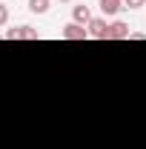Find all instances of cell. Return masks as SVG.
I'll return each mask as SVG.
<instances>
[{"label": "cell", "mask_w": 146, "mask_h": 149, "mask_svg": "<svg viewBox=\"0 0 146 149\" xmlns=\"http://www.w3.org/2000/svg\"><path fill=\"white\" fill-rule=\"evenodd\" d=\"M129 35H132L129 23H123V20H112L109 32H106V40H129Z\"/></svg>", "instance_id": "7a4b0ae2"}, {"label": "cell", "mask_w": 146, "mask_h": 149, "mask_svg": "<svg viewBox=\"0 0 146 149\" xmlns=\"http://www.w3.org/2000/svg\"><path fill=\"white\" fill-rule=\"evenodd\" d=\"M129 40H146V35H143V32H132V35H129Z\"/></svg>", "instance_id": "30bf717a"}, {"label": "cell", "mask_w": 146, "mask_h": 149, "mask_svg": "<svg viewBox=\"0 0 146 149\" xmlns=\"http://www.w3.org/2000/svg\"><path fill=\"white\" fill-rule=\"evenodd\" d=\"M72 20H74V23H80V26H89V20H92L89 6H74V9H72Z\"/></svg>", "instance_id": "8992f818"}, {"label": "cell", "mask_w": 146, "mask_h": 149, "mask_svg": "<svg viewBox=\"0 0 146 149\" xmlns=\"http://www.w3.org/2000/svg\"><path fill=\"white\" fill-rule=\"evenodd\" d=\"M6 37L9 40H40V32L32 26H15V29L6 32Z\"/></svg>", "instance_id": "3957f363"}, {"label": "cell", "mask_w": 146, "mask_h": 149, "mask_svg": "<svg viewBox=\"0 0 146 149\" xmlns=\"http://www.w3.org/2000/svg\"><path fill=\"white\" fill-rule=\"evenodd\" d=\"M49 3H52V0H29V12L46 15V12H49Z\"/></svg>", "instance_id": "52a82bcc"}, {"label": "cell", "mask_w": 146, "mask_h": 149, "mask_svg": "<svg viewBox=\"0 0 146 149\" xmlns=\"http://www.w3.org/2000/svg\"><path fill=\"white\" fill-rule=\"evenodd\" d=\"M123 6L126 9H140V6H146V0H123Z\"/></svg>", "instance_id": "9c48e42d"}, {"label": "cell", "mask_w": 146, "mask_h": 149, "mask_svg": "<svg viewBox=\"0 0 146 149\" xmlns=\"http://www.w3.org/2000/svg\"><path fill=\"white\" fill-rule=\"evenodd\" d=\"M60 37H66V40H86V37H89V29L72 20V23H66V26L60 29Z\"/></svg>", "instance_id": "6da1fadb"}, {"label": "cell", "mask_w": 146, "mask_h": 149, "mask_svg": "<svg viewBox=\"0 0 146 149\" xmlns=\"http://www.w3.org/2000/svg\"><path fill=\"white\" fill-rule=\"evenodd\" d=\"M86 29H89V37H95V40H106L109 23H106V17H92Z\"/></svg>", "instance_id": "277c9868"}, {"label": "cell", "mask_w": 146, "mask_h": 149, "mask_svg": "<svg viewBox=\"0 0 146 149\" xmlns=\"http://www.w3.org/2000/svg\"><path fill=\"white\" fill-rule=\"evenodd\" d=\"M60 3H72V0H60Z\"/></svg>", "instance_id": "8fae6325"}, {"label": "cell", "mask_w": 146, "mask_h": 149, "mask_svg": "<svg viewBox=\"0 0 146 149\" xmlns=\"http://www.w3.org/2000/svg\"><path fill=\"white\" fill-rule=\"evenodd\" d=\"M97 6H100L103 17H115V15H117L120 9H126V6H123V0H100Z\"/></svg>", "instance_id": "5b68a950"}, {"label": "cell", "mask_w": 146, "mask_h": 149, "mask_svg": "<svg viewBox=\"0 0 146 149\" xmlns=\"http://www.w3.org/2000/svg\"><path fill=\"white\" fill-rule=\"evenodd\" d=\"M6 23H9V6L0 3V26H6Z\"/></svg>", "instance_id": "ba28073f"}]
</instances>
